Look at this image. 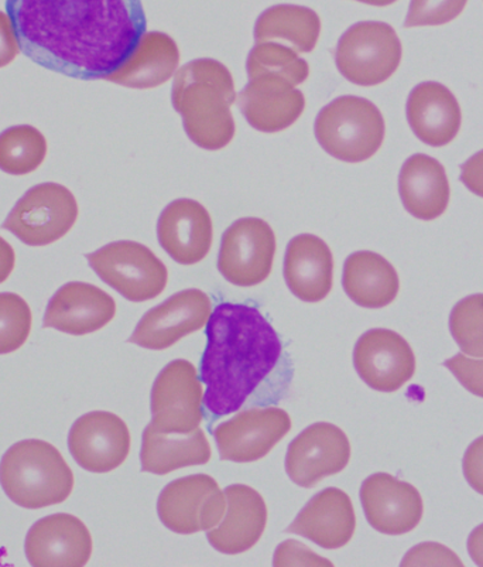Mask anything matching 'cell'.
<instances>
[{"instance_id":"obj_2","label":"cell","mask_w":483,"mask_h":567,"mask_svg":"<svg viewBox=\"0 0 483 567\" xmlns=\"http://www.w3.org/2000/svg\"><path fill=\"white\" fill-rule=\"evenodd\" d=\"M200 375L203 405L212 416L239 411L279 364L283 346L273 326L253 306L222 303L207 327Z\"/></svg>"},{"instance_id":"obj_26","label":"cell","mask_w":483,"mask_h":567,"mask_svg":"<svg viewBox=\"0 0 483 567\" xmlns=\"http://www.w3.org/2000/svg\"><path fill=\"white\" fill-rule=\"evenodd\" d=\"M399 193L406 212L431 221L445 213L450 203V183L444 166L439 161L417 153L401 167Z\"/></svg>"},{"instance_id":"obj_40","label":"cell","mask_w":483,"mask_h":567,"mask_svg":"<svg viewBox=\"0 0 483 567\" xmlns=\"http://www.w3.org/2000/svg\"><path fill=\"white\" fill-rule=\"evenodd\" d=\"M461 182L465 184L468 190L483 198V151L477 152L461 166Z\"/></svg>"},{"instance_id":"obj_24","label":"cell","mask_w":483,"mask_h":567,"mask_svg":"<svg viewBox=\"0 0 483 567\" xmlns=\"http://www.w3.org/2000/svg\"><path fill=\"white\" fill-rule=\"evenodd\" d=\"M283 272L290 292L307 303H318L333 289V252L317 235H297L287 245Z\"/></svg>"},{"instance_id":"obj_13","label":"cell","mask_w":483,"mask_h":567,"mask_svg":"<svg viewBox=\"0 0 483 567\" xmlns=\"http://www.w3.org/2000/svg\"><path fill=\"white\" fill-rule=\"evenodd\" d=\"M350 443L333 423H314L292 443L286 456L287 476L303 488H312L348 466Z\"/></svg>"},{"instance_id":"obj_39","label":"cell","mask_w":483,"mask_h":567,"mask_svg":"<svg viewBox=\"0 0 483 567\" xmlns=\"http://www.w3.org/2000/svg\"><path fill=\"white\" fill-rule=\"evenodd\" d=\"M20 44L9 14L0 12V69L18 58Z\"/></svg>"},{"instance_id":"obj_6","label":"cell","mask_w":483,"mask_h":567,"mask_svg":"<svg viewBox=\"0 0 483 567\" xmlns=\"http://www.w3.org/2000/svg\"><path fill=\"white\" fill-rule=\"evenodd\" d=\"M401 54L399 35L390 24L360 22L340 35L335 64L349 83L375 86L396 73Z\"/></svg>"},{"instance_id":"obj_23","label":"cell","mask_w":483,"mask_h":567,"mask_svg":"<svg viewBox=\"0 0 483 567\" xmlns=\"http://www.w3.org/2000/svg\"><path fill=\"white\" fill-rule=\"evenodd\" d=\"M356 528L353 501L339 488L315 494L288 526L287 533L313 540L324 549H339L349 544Z\"/></svg>"},{"instance_id":"obj_18","label":"cell","mask_w":483,"mask_h":567,"mask_svg":"<svg viewBox=\"0 0 483 567\" xmlns=\"http://www.w3.org/2000/svg\"><path fill=\"white\" fill-rule=\"evenodd\" d=\"M24 550L33 566H85L93 555V538L83 520L54 514L30 528Z\"/></svg>"},{"instance_id":"obj_34","label":"cell","mask_w":483,"mask_h":567,"mask_svg":"<svg viewBox=\"0 0 483 567\" xmlns=\"http://www.w3.org/2000/svg\"><path fill=\"white\" fill-rule=\"evenodd\" d=\"M32 310L17 293H0V354L18 351L32 331Z\"/></svg>"},{"instance_id":"obj_17","label":"cell","mask_w":483,"mask_h":567,"mask_svg":"<svg viewBox=\"0 0 483 567\" xmlns=\"http://www.w3.org/2000/svg\"><path fill=\"white\" fill-rule=\"evenodd\" d=\"M366 519L385 535L411 533L423 518V498L416 487L386 473H376L360 487Z\"/></svg>"},{"instance_id":"obj_30","label":"cell","mask_w":483,"mask_h":567,"mask_svg":"<svg viewBox=\"0 0 483 567\" xmlns=\"http://www.w3.org/2000/svg\"><path fill=\"white\" fill-rule=\"evenodd\" d=\"M253 34L256 44L283 42L297 53H312L322 34V20L313 9L276 4L259 17Z\"/></svg>"},{"instance_id":"obj_1","label":"cell","mask_w":483,"mask_h":567,"mask_svg":"<svg viewBox=\"0 0 483 567\" xmlns=\"http://www.w3.org/2000/svg\"><path fill=\"white\" fill-rule=\"evenodd\" d=\"M20 50L78 80H105L146 33L140 0H7Z\"/></svg>"},{"instance_id":"obj_27","label":"cell","mask_w":483,"mask_h":567,"mask_svg":"<svg viewBox=\"0 0 483 567\" xmlns=\"http://www.w3.org/2000/svg\"><path fill=\"white\" fill-rule=\"evenodd\" d=\"M180 63V51L169 34L149 32L141 35L134 53L106 81L126 89L149 90L167 83Z\"/></svg>"},{"instance_id":"obj_22","label":"cell","mask_w":483,"mask_h":567,"mask_svg":"<svg viewBox=\"0 0 483 567\" xmlns=\"http://www.w3.org/2000/svg\"><path fill=\"white\" fill-rule=\"evenodd\" d=\"M227 515L220 526L208 530L213 549L225 555H239L262 538L267 523V507L261 494L248 485L233 484L225 489Z\"/></svg>"},{"instance_id":"obj_29","label":"cell","mask_w":483,"mask_h":567,"mask_svg":"<svg viewBox=\"0 0 483 567\" xmlns=\"http://www.w3.org/2000/svg\"><path fill=\"white\" fill-rule=\"evenodd\" d=\"M211 453L200 427L190 434H167L147 425L140 453L141 472L165 476L178 468L207 464Z\"/></svg>"},{"instance_id":"obj_43","label":"cell","mask_w":483,"mask_h":567,"mask_svg":"<svg viewBox=\"0 0 483 567\" xmlns=\"http://www.w3.org/2000/svg\"><path fill=\"white\" fill-rule=\"evenodd\" d=\"M356 2L370 4V7H389V4H393L395 2H398V0H356Z\"/></svg>"},{"instance_id":"obj_3","label":"cell","mask_w":483,"mask_h":567,"mask_svg":"<svg viewBox=\"0 0 483 567\" xmlns=\"http://www.w3.org/2000/svg\"><path fill=\"white\" fill-rule=\"evenodd\" d=\"M235 83L225 65L212 59L192 60L177 70L171 102L188 137L206 151H220L235 136L231 106Z\"/></svg>"},{"instance_id":"obj_28","label":"cell","mask_w":483,"mask_h":567,"mask_svg":"<svg viewBox=\"0 0 483 567\" xmlns=\"http://www.w3.org/2000/svg\"><path fill=\"white\" fill-rule=\"evenodd\" d=\"M343 286L348 298L360 308L380 309L396 299L400 280L388 259L370 250H359L345 260Z\"/></svg>"},{"instance_id":"obj_32","label":"cell","mask_w":483,"mask_h":567,"mask_svg":"<svg viewBox=\"0 0 483 567\" xmlns=\"http://www.w3.org/2000/svg\"><path fill=\"white\" fill-rule=\"evenodd\" d=\"M246 70L249 80L261 74H272L282 76L294 86L303 84L309 75L308 63L298 58L297 51L274 42L254 45L248 55Z\"/></svg>"},{"instance_id":"obj_20","label":"cell","mask_w":483,"mask_h":567,"mask_svg":"<svg viewBox=\"0 0 483 567\" xmlns=\"http://www.w3.org/2000/svg\"><path fill=\"white\" fill-rule=\"evenodd\" d=\"M157 238L161 248L177 264L201 262L212 247L213 229L210 213L202 204L190 198L172 202L160 214Z\"/></svg>"},{"instance_id":"obj_9","label":"cell","mask_w":483,"mask_h":567,"mask_svg":"<svg viewBox=\"0 0 483 567\" xmlns=\"http://www.w3.org/2000/svg\"><path fill=\"white\" fill-rule=\"evenodd\" d=\"M225 513V493L207 474H192L167 484L157 501L162 525L180 535L213 529Z\"/></svg>"},{"instance_id":"obj_31","label":"cell","mask_w":483,"mask_h":567,"mask_svg":"<svg viewBox=\"0 0 483 567\" xmlns=\"http://www.w3.org/2000/svg\"><path fill=\"white\" fill-rule=\"evenodd\" d=\"M48 155L42 132L30 125L9 127L0 134V171L23 176L38 171Z\"/></svg>"},{"instance_id":"obj_14","label":"cell","mask_w":483,"mask_h":567,"mask_svg":"<svg viewBox=\"0 0 483 567\" xmlns=\"http://www.w3.org/2000/svg\"><path fill=\"white\" fill-rule=\"evenodd\" d=\"M211 299L200 289H187L147 311L127 340L147 350H166L196 331L211 318Z\"/></svg>"},{"instance_id":"obj_15","label":"cell","mask_w":483,"mask_h":567,"mask_svg":"<svg viewBox=\"0 0 483 567\" xmlns=\"http://www.w3.org/2000/svg\"><path fill=\"white\" fill-rule=\"evenodd\" d=\"M354 365L372 390L395 392L413 378L416 357L400 334L388 329H372L356 342Z\"/></svg>"},{"instance_id":"obj_4","label":"cell","mask_w":483,"mask_h":567,"mask_svg":"<svg viewBox=\"0 0 483 567\" xmlns=\"http://www.w3.org/2000/svg\"><path fill=\"white\" fill-rule=\"evenodd\" d=\"M0 484L19 507L40 509L64 503L70 497L74 474L53 444L23 441L3 454Z\"/></svg>"},{"instance_id":"obj_19","label":"cell","mask_w":483,"mask_h":567,"mask_svg":"<svg viewBox=\"0 0 483 567\" xmlns=\"http://www.w3.org/2000/svg\"><path fill=\"white\" fill-rule=\"evenodd\" d=\"M238 106L248 124L263 134H276L296 124L303 115L302 91L279 75L261 74L249 80L238 95Z\"/></svg>"},{"instance_id":"obj_38","label":"cell","mask_w":483,"mask_h":567,"mask_svg":"<svg viewBox=\"0 0 483 567\" xmlns=\"http://www.w3.org/2000/svg\"><path fill=\"white\" fill-rule=\"evenodd\" d=\"M462 467L466 482L476 493L483 495V436L468 447Z\"/></svg>"},{"instance_id":"obj_5","label":"cell","mask_w":483,"mask_h":567,"mask_svg":"<svg viewBox=\"0 0 483 567\" xmlns=\"http://www.w3.org/2000/svg\"><path fill=\"white\" fill-rule=\"evenodd\" d=\"M385 120L378 106L360 96L344 95L318 112L314 134L329 156L345 163L370 159L385 140Z\"/></svg>"},{"instance_id":"obj_8","label":"cell","mask_w":483,"mask_h":567,"mask_svg":"<svg viewBox=\"0 0 483 567\" xmlns=\"http://www.w3.org/2000/svg\"><path fill=\"white\" fill-rule=\"evenodd\" d=\"M78 204L67 187L43 183L30 188L4 219L3 229L29 247H45L70 233Z\"/></svg>"},{"instance_id":"obj_41","label":"cell","mask_w":483,"mask_h":567,"mask_svg":"<svg viewBox=\"0 0 483 567\" xmlns=\"http://www.w3.org/2000/svg\"><path fill=\"white\" fill-rule=\"evenodd\" d=\"M17 264V255L10 244L0 237V284L7 282Z\"/></svg>"},{"instance_id":"obj_33","label":"cell","mask_w":483,"mask_h":567,"mask_svg":"<svg viewBox=\"0 0 483 567\" xmlns=\"http://www.w3.org/2000/svg\"><path fill=\"white\" fill-rule=\"evenodd\" d=\"M450 329L465 355L483 359V295L458 301L451 311Z\"/></svg>"},{"instance_id":"obj_25","label":"cell","mask_w":483,"mask_h":567,"mask_svg":"<svg viewBox=\"0 0 483 567\" xmlns=\"http://www.w3.org/2000/svg\"><path fill=\"white\" fill-rule=\"evenodd\" d=\"M407 121L414 135L426 145H449L460 132V104L445 85L427 81L414 86L406 105Z\"/></svg>"},{"instance_id":"obj_7","label":"cell","mask_w":483,"mask_h":567,"mask_svg":"<svg viewBox=\"0 0 483 567\" xmlns=\"http://www.w3.org/2000/svg\"><path fill=\"white\" fill-rule=\"evenodd\" d=\"M86 259L106 285L135 303L156 299L169 280L166 265L139 243H112L86 255Z\"/></svg>"},{"instance_id":"obj_12","label":"cell","mask_w":483,"mask_h":567,"mask_svg":"<svg viewBox=\"0 0 483 567\" xmlns=\"http://www.w3.org/2000/svg\"><path fill=\"white\" fill-rule=\"evenodd\" d=\"M292 429L280 408H252L213 429L220 456L227 462L252 463L267 456Z\"/></svg>"},{"instance_id":"obj_21","label":"cell","mask_w":483,"mask_h":567,"mask_svg":"<svg viewBox=\"0 0 483 567\" xmlns=\"http://www.w3.org/2000/svg\"><path fill=\"white\" fill-rule=\"evenodd\" d=\"M116 315L115 300L94 285L70 282L50 299L44 315V329L71 336L95 333Z\"/></svg>"},{"instance_id":"obj_16","label":"cell","mask_w":483,"mask_h":567,"mask_svg":"<svg viewBox=\"0 0 483 567\" xmlns=\"http://www.w3.org/2000/svg\"><path fill=\"white\" fill-rule=\"evenodd\" d=\"M70 453L86 472L104 474L125 463L130 452L126 423L111 412L81 416L69 434Z\"/></svg>"},{"instance_id":"obj_42","label":"cell","mask_w":483,"mask_h":567,"mask_svg":"<svg viewBox=\"0 0 483 567\" xmlns=\"http://www.w3.org/2000/svg\"><path fill=\"white\" fill-rule=\"evenodd\" d=\"M468 551L477 566H483V524L474 529L468 539Z\"/></svg>"},{"instance_id":"obj_35","label":"cell","mask_w":483,"mask_h":567,"mask_svg":"<svg viewBox=\"0 0 483 567\" xmlns=\"http://www.w3.org/2000/svg\"><path fill=\"white\" fill-rule=\"evenodd\" d=\"M468 0H411L405 28L421 25H441L460 17Z\"/></svg>"},{"instance_id":"obj_36","label":"cell","mask_w":483,"mask_h":567,"mask_svg":"<svg viewBox=\"0 0 483 567\" xmlns=\"http://www.w3.org/2000/svg\"><path fill=\"white\" fill-rule=\"evenodd\" d=\"M444 365L465 390L483 398V360H471L464 354H458L447 360Z\"/></svg>"},{"instance_id":"obj_37","label":"cell","mask_w":483,"mask_h":567,"mask_svg":"<svg viewBox=\"0 0 483 567\" xmlns=\"http://www.w3.org/2000/svg\"><path fill=\"white\" fill-rule=\"evenodd\" d=\"M305 549V546L296 543V540H287V543H283L279 546L276 554H274V566H283V565H325L333 566L329 560L318 558L317 555H304L302 556V551Z\"/></svg>"},{"instance_id":"obj_10","label":"cell","mask_w":483,"mask_h":567,"mask_svg":"<svg viewBox=\"0 0 483 567\" xmlns=\"http://www.w3.org/2000/svg\"><path fill=\"white\" fill-rule=\"evenodd\" d=\"M276 235L264 219L241 218L222 235L218 269L229 284L251 288L272 272Z\"/></svg>"},{"instance_id":"obj_11","label":"cell","mask_w":483,"mask_h":567,"mask_svg":"<svg viewBox=\"0 0 483 567\" xmlns=\"http://www.w3.org/2000/svg\"><path fill=\"white\" fill-rule=\"evenodd\" d=\"M202 400L196 367L187 360L171 361L153 385L150 425L161 433L190 434L201 425Z\"/></svg>"}]
</instances>
